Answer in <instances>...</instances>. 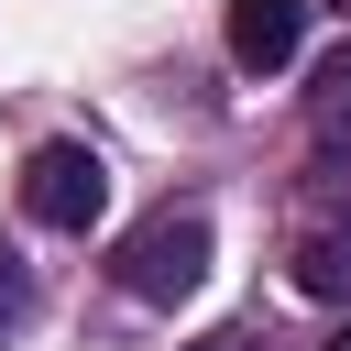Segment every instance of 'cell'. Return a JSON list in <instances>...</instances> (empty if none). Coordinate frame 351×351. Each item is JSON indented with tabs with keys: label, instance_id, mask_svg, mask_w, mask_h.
I'll list each match as a JSON object with an SVG mask.
<instances>
[{
	"label": "cell",
	"instance_id": "ba28073f",
	"mask_svg": "<svg viewBox=\"0 0 351 351\" xmlns=\"http://www.w3.org/2000/svg\"><path fill=\"white\" fill-rule=\"evenodd\" d=\"M318 351H351V329H329V340H318Z\"/></svg>",
	"mask_w": 351,
	"mask_h": 351
},
{
	"label": "cell",
	"instance_id": "3957f363",
	"mask_svg": "<svg viewBox=\"0 0 351 351\" xmlns=\"http://www.w3.org/2000/svg\"><path fill=\"white\" fill-rule=\"evenodd\" d=\"M296 44H307V0H230V66L241 77L296 66Z\"/></svg>",
	"mask_w": 351,
	"mask_h": 351
},
{
	"label": "cell",
	"instance_id": "6da1fadb",
	"mask_svg": "<svg viewBox=\"0 0 351 351\" xmlns=\"http://www.w3.org/2000/svg\"><path fill=\"white\" fill-rule=\"evenodd\" d=\"M110 274H121V296H143V307L197 296V285H208V219H197V208H154V219L110 252Z\"/></svg>",
	"mask_w": 351,
	"mask_h": 351
},
{
	"label": "cell",
	"instance_id": "8992f818",
	"mask_svg": "<svg viewBox=\"0 0 351 351\" xmlns=\"http://www.w3.org/2000/svg\"><path fill=\"white\" fill-rule=\"evenodd\" d=\"M22 318H33V274H22V263H11V252H0V340H11V329H22Z\"/></svg>",
	"mask_w": 351,
	"mask_h": 351
},
{
	"label": "cell",
	"instance_id": "277c9868",
	"mask_svg": "<svg viewBox=\"0 0 351 351\" xmlns=\"http://www.w3.org/2000/svg\"><path fill=\"white\" fill-rule=\"evenodd\" d=\"M296 285H307L318 307H351V219H329V230L296 241Z\"/></svg>",
	"mask_w": 351,
	"mask_h": 351
},
{
	"label": "cell",
	"instance_id": "5b68a950",
	"mask_svg": "<svg viewBox=\"0 0 351 351\" xmlns=\"http://www.w3.org/2000/svg\"><path fill=\"white\" fill-rule=\"evenodd\" d=\"M307 121H318V143H351V44L318 55V77H307Z\"/></svg>",
	"mask_w": 351,
	"mask_h": 351
},
{
	"label": "cell",
	"instance_id": "7a4b0ae2",
	"mask_svg": "<svg viewBox=\"0 0 351 351\" xmlns=\"http://www.w3.org/2000/svg\"><path fill=\"white\" fill-rule=\"evenodd\" d=\"M110 208V165L88 154V143H44L33 165H22V219H44V230H88Z\"/></svg>",
	"mask_w": 351,
	"mask_h": 351
},
{
	"label": "cell",
	"instance_id": "52a82bcc",
	"mask_svg": "<svg viewBox=\"0 0 351 351\" xmlns=\"http://www.w3.org/2000/svg\"><path fill=\"white\" fill-rule=\"evenodd\" d=\"M197 351H252V329H219V340H197Z\"/></svg>",
	"mask_w": 351,
	"mask_h": 351
}]
</instances>
